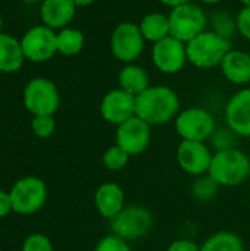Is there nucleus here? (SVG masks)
Returning <instances> with one entry per match:
<instances>
[{"label": "nucleus", "mask_w": 250, "mask_h": 251, "mask_svg": "<svg viewBox=\"0 0 250 251\" xmlns=\"http://www.w3.org/2000/svg\"><path fill=\"white\" fill-rule=\"evenodd\" d=\"M180 106V97L171 87L150 85L136 97V116L150 126H161L175 121Z\"/></svg>", "instance_id": "nucleus-1"}, {"label": "nucleus", "mask_w": 250, "mask_h": 251, "mask_svg": "<svg viewBox=\"0 0 250 251\" xmlns=\"http://www.w3.org/2000/svg\"><path fill=\"white\" fill-rule=\"evenodd\" d=\"M208 175L220 187H237L250 176V157L237 147L215 151Z\"/></svg>", "instance_id": "nucleus-2"}, {"label": "nucleus", "mask_w": 250, "mask_h": 251, "mask_svg": "<svg viewBox=\"0 0 250 251\" xmlns=\"http://www.w3.org/2000/svg\"><path fill=\"white\" fill-rule=\"evenodd\" d=\"M187 60L199 69L220 66L224 56L233 49L231 41L220 37L211 29L203 31L187 44Z\"/></svg>", "instance_id": "nucleus-3"}, {"label": "nucleus", "mask_w": 250, "mask_h": 251, "mask_svg": "<svg viewBox=\"0 0 250 251\" xmlns=\"http://www.w3.org/2000/svg\"><path fill=\"white\" fill-rule=\"evenodd\" d=\"M168 19L171 35L186 44L208 29L206 12L193 1L172 7L168 13Z\"/></svg>", "instance_id": "nucleus-4"}, {"label": "nucleus", "mask_w": 250, "mask_h": 251, "mask_svg": "<svg viewBox=\"0 0 250 251\" xmlns=\"http://www.w3.org/2000/svg\"><path fill=\"white\" fill-rule=\"evenodd\" d=\"M153 215L149 209L131 204L125 206L113 219H111L112 234L128 241H137L144 238L153 228Z\"/></svg>", "instance_id": "nucleus-5"}, {"label": "nucleus", "mask_w": 250, "mask_h": 251, "mask_svg": "<svg viewBox=\"0 0 250 251\" xmlns=\"http://www.w3.org/2000/svg\"><path fill=\"white\" fill-rule=\"evenodd\" d=\"M13 212L22 216L37 213L47 200L46 182L37 176H24L18 179L9 191Z\"/></svg>", "instance_id": "nucleus-6"}, {"label": "nucleus", "mask_w": 250, "mask_h": 251, "mask_svg": "<svg viewBox=\"0 0 250 251\" xmlns=\"http://www.w3.org/2000/svg\"><path fill=\"white\" fill-rule=\"evenodd\" d=\"M146 40L140 32L139 24L124 21L119 22L111 34V51L112 56L127 63H134L144 51Z\"/></svg>", "instance_id": "nucleus-7"}, {"label": "nucleus", "mask_w": 250, "mask_h": 251, "mask_svg": "<svg viewBox=\"0 0 250 251\" xmlns=\"http://www.w3.org/2000/svg\"><path fill=\"white\" fill-rule=\"evenodd\" d=\"M175 131L181 140L209 141L217 129L214 115L203 107H189L178 113L174 121Z\"/></svg>", "instance_id": "nucleus-8"}, {"label": "nucleus", "mask_w": 250, "mask_h": 251, "mask_svg": "<svg viewBox=\"0 0 250 251\" xmlns=\"http://www.w3.org/2000/svg\"><path fill=\"white\" fill-rule=\"evenodd\" d=\"M24 104L32 115H55L60 106V94L55 82L47 78L31 79L24 90Z\"/></svg>", "instance_id": "nucleus-9"}, {"label": "nucleus", "mask_w": 250, "mask_h": 251, "mask_svg": "<svg viewBox=\"0 0 250 251\" xmlns=\"http://www.w3.org/2000/svg\"><path fill=\"white\" fill-rule=\"evenodd\" d=\"M22 51L27 60L43 63L57 53L56 32L44 24L29 28L21 38Z\"/></svg>", "instance_id": "nucleus-10"}, {"label": "nucleus", "mask_w": 250, "mask_h": 251, "mask_svg": "<svg viewBox=\"0 0 250 251\" xmlns=\"http://www.w3.org/2000/svg\"><path fill=\"white\" fill-rule=\"evenodd\" d=\"M152 62L155 68L167 75L178 74L187 60V46L186 43L177 40L172 35H168L167 38L155 43L152 46Z\"/></svg>", "instance_id": "nucleus-11"}, {"label": "nucleus", "mask_w": 250, "mask_h": 251, "mask_svg": "<svg viewBox=\"0 0 250 251\" xmlns=\"http://www.w3.org/2000/svg\"><path fill=\"white\" fill-rule=\"evenodd\" d=\"M150 141L152 126L139 116H133L116 126L115 144L125 150L130 156H139L146 151L150 146Z\"/></svg>", "instance_id": "nucleus-12"}, {"label": "nucleus", "mask_w": 250, "mask_h": 251, "mask_svg": "<svg viewBox=\"0 0 250 251\" xmlns=\"http://www.w3.org/2000/svg\"><path fill=\"white\" fill-rule=\"evenodd\" d=\"M212 149L203 141L181 140L177 149L178 166L189 175L197 178L209 172L212 163Z\"/></svg>", "instance_id": "nucleus-13"}, {"label": "nucleus", "mask_w": 250, "mask_h": 251, "mask_svg": "<svg viewBox=\"0 0 250 251\" xmlns=\"http://www.w3.org/2000/svg\"><path fill=\"white\" fill-rule=\"evenodd\" d=\"M100 115L102 118L118 126L136 116V97L122 88H113L108 91L100 101Z\"/></svg>", "instance_id": "nucleus-14"}, {"label": "nucleus", "mask_w": 250, "mask_h": 251, "mask_svg": "<svg viewBox=\"0 0 250 251\" xmlns=\"http://www.w3.org/2000/svg\"><path fill=\"white\" fill-rule=\"evenodd\" d=\"M225 124L240 138H250V88L231 96L225 106Z\"/></svg>", "instance_id": "nucleus-15"}, {"label": "nucleus", "mask_w": 250, "mask_h": 251, "mask_svg": "<svg viewBox=\"0 0 250 251\" xmlns=\"http://www.w3.org/2000/svg\"><path fill=\"white\" fill-rule=\"evenodd\" d=\"M94 206L105 219H113L125 207V194L116 182H105L94 193Z\"/></svg>", "instance_id": "nucleus-16"}, {"label": "nucleus", "mask_w": 250, "mask_h": 251, "mask_svg": "<svg viewBox=\"0 0 250 251\" xmlns=\"http://www.w3.org/2000/svg\"><path fill=\"white\" fill-rule=\"evenodd\" d=\"M77 13V6L72 0H43L40 16L46 26L52 29L66 28Z\"/></svg>", "instance_id": "nucleus-17"}, {"label": "nucleus", "mask_w": 250, "mask_h": 251, "mask_svg": "<svg viewBox=\"0 0 250 251\" xmlns=\"http://www.w3.org/2000/svg\"><path fill=\"white\" fill-rule=\"evenodd\" d=\"M220 69L228 82L234 85H248L250 82L249 53L231 49L224 56Z\"/></svg>", "instance_id": "nucleus-18"}, {"label": "nucleus", "mask_w": 250, "mask_h": 251, "mask_svg": "<svg viewBox=\"0 0 250 251\" xmlns=\"http://www.w3.org/2000/svg\"><path fill=\"white\" fill-rule=\"evenodd\" d=\"M25 56L22 51L21 40L10 34L0 32V72L13 74L24 65Z\"/></svg>", "instance_id": "nucleus-19"}, {"label": "nucleus", "mask_w": 250, "mask_h": 251, "mask_svg": "<svg viewBox=\"0 0 250 251\" xmlns=\"http://www.w3.org/2000/svg\"><path fill=\"white\" fill-rule=\"evenodd\" d=\"M118 87L131 96L137 97L146 88L150 87V78L147 71L136 63H127L118 74Z\"/></svg>", "instance_id": "nucleus-20"}, {"label": "nucleus", "mask_w": 250, "mask_h": 251, "mask_svg": "<svg viewBox=\"0 0 250 251\" xmlns=\"http://www.w3.org/2000/svg\"><path fill=\"white\" fill-rule=\"evenodd\" d=\"M139 28H140V32L144 37V40L152 44L171 35L168 15H165L162 12L146 13L141 18V21L139 22Z\"/></svg>", "instance_id": "nucleus-21"}, {"label": "nucleus", "mask_w": 250, "mask_h": 251, "mask_svg": "<svg viewBox=\"0 0 250 251\" xmlns=\"http://www.w3.org/2000/svg\"><path fill=\"white\" fill-rule=\"evenodd\" d=\"M84 34L72 26H66L56 32V46L57 53L63 56H77L84 49Z\"/></svg>", "instance_id": "nucleus-22"}, {"label": "nucleus", "mask_w": 250, "mask_h": 251, "mask_svg": "<svg viewBox=\"0 0 250 251\" xmlns=\"http://www.w3.org/2000/svg\"><path fill=\"white\" fill-rule=\"evenodd\" d=\"M200 251H245V244L237 234L220 231L205 240Z\"/></svg>", "instance_id": "nucleus-23"}, {"label": "nucleus", "mask_w": 250, "mask_h": 251, "mask_svg": "<svg viewBox=\"0 0 250 251\" xmlns=\"http://www.w3.org/2000/svg\"><path fill=\"white\" fill-rule=\"evenodd\" d=\"M208 26L212 32L218 34L220 37L230 40L237 34V21L227 10H215L208 16Z\"/></svg>", "instance_id": "nucleus-24"}, {"label": "nucleus", "mask_w": 250, "mask_h": 251, "mask_svg": "<svg viewBox=\"0 0 250 251\" xmlns=\"http://www.w3.org/2000/svg\"><path fill=\"white\" fill-rule=\"evenodd\" d=\"M218 188L220 185L206 174V175L196 178V181L192 185V196L194 200L200 203H206V201H211L217 196Z\"/></svg>", "instance_id": "nucleus-25"}, {"label": "nucleus", "mask_w": 250, "mask_h": 251, "mask_svg": "<svg viewBox=\"0 0 250 251\" xmlns=\"http://www.w3.org/2000/svg\"><path fill=\"white\" fill-rule=\"evenodd\" d=\"M130 157H131V156H130L125 150H122L119 146L113 144L112 147H109V149L103 153V156H102V163H103V166H105L108 171H111V172H119V171H122V169L128 165Z\"/></svg>", "instance_id": "nucleus-26"}, {"label": "nucleus", "mask_w": 250, "mask_h": 251, "mask_svg": "<svg viewBox=\"0 0 250 251\" xmlns=\"http://www.w3.org/2000/svg\"><path fill=\"white\" fill-rule=\"evenodd\" d=\"M239 135L230 129L228 126H222V128H217L215 132L211 137V144L215 149V151H222V150H230V149H236L237 147V141H239Z\"/></svg>", "instance_id": "nucleus-27"}, {"label": "nucleus", "mask_w": 250, "mask_h": 251, "mask_svg": "<svg viewBox=\"0 0 250 251\" xmlns=\"http://www.w3.org/2000/svg\"><path fill=\"white\" fill-rule=\"evenodd\" d=\"M31 129L35 137L38 138H49L53 135L56 129V122L52 115H37L32 116Z\"/></svg>", "instance_id": "nucleus-28"}, {"label": "nucleus", "mask_w": 250, "mask_h": 251, "mask_svg": "<svg viewBox=\"0 0 250 251\" xmlns=\"http://www.w3.org/2000/svg\"><path fill=\"white\" fill-rule=\"evenodd\" d=\"M22 251H53V244L44 234H31L25 238Z\"/></svg>", "instance_id": "nucleus-29"}, {"label": "nucleus", "mask_w": 250, "mask_h": 251, "mask_svg": "<svg viewBox=\"0 0 250 251\" xmlns=\"http://www.w3.org/2000/svg\"><path fill=\"white\" fill-rule=\"evenodd\" d=\"M94 251H133L128 241L111 234L103 237L97 244Z\"/></svg>", "instance_id": "nucleus-30"}, {"label": "nucleus", "mask_w": 250, "mask_h": 251, "mask_svg": "<svg viewBox=\"0 0 250 251\" xmlns=\"http://www.w3.org/2000/svg\"><path fill=\"white\" fill-rule=\"evenodd\" d=\"M237 34H240L245 40L250 41V7H242L237 15Z\"/></svg>", "instance_id": "nucleus-31"}, {"label": "nucleus", "mask_w": 250, "mask_h": 251, "mask_svg": "<svg viewBox=\"0 0 250 251\" xmlns=\"http://www.w3.org/2000/svg\"><path fill=\"white\" fill-rule=\"evenodd\" d=\"M167 251H200V247L192 241V240H186V238H181V240H175L172 241Z\"/></svg>", "instance_id": "nucleus-32"}, {"label": "nucleus", "mask_w": 250, "mask_h": 251, "mask_svg": "<svg viewBox=\"0 0 250 251\" xmlns=\"http://www.w3.org/2000/svg\"><path fill=\"white\" fill-rule=\"evenodd\" d=\"M10 212H13L10 194H9V191L0 190V219L9 216Z\"/></svg>", "instance_id": "nucleus-33"}, {"label": "nucleus", "mask_w": 250, "mask_h": 251, "mask_svg": "<svg viewBox=\"0 0 250 251\" xmlns=\"http://www.w3.org/2000/svg\"><path fill=\"white\" fill-rule=\"evenodd\" d=\"M159 1H161L164 6L172 9V7H175V6H180V4H184V3H190V1H193V0H159Z\"/></svg>", "instance_id": "nucleus-34"}, {"label": "nucleus", "mask_w": 250, "mask_h": 251, "mask_svg": "<svg viewBox=\"0 0 250 251\" xmlns=\"http://www.w3.org/2000/svg\"><path fill=\"white\" fill-rule=\"evenodd\" d=\"M72 1L75 3L77 7H87V6L93 4L96 0H72Z\"/></svg>", "instance_id": "nucleus-35"}, {"label": "nucleus", "mask_w": 250, "mask_h": 251, "mask_svg": "<svg viewBox=\"0 0 250 251\" xmlns=\"http://www.w3.org/2000/svg\"><path fill=\"white\" fill-rule=\"evenodd\" d=\"M200 3H203V4H208V6H214V4H218V3H221L222 0H199Z\"/></svg>", "instance_id": "nucleus-36"}, {"label": "nucleus", "mask_w": 250, "mask_h": 251, "mask_svg": "<svg viewBox=\"0 0 250 251\" xmlns=\"http://www.w3.org/2000/svg\"><path fill=\"white\" fill-rule=\"evenodd\" d=\"M245 7H250V0H240Z\"/></svg>", "instance_id": "nucleus-37"}, {"label": "nucleus", "mask_w": 250, "mask_h": 251, "mask_svg": "<svg viewBox=\"0 0 250 251\" xmlns=\"http://www.w3.org/2000/svg\"><path fill=\"white\" fill-rule=\"evenodd\" d=\"M21 1H25V3H37L40 0H21Z\"/></svg>", "instance_id": "nucleus-38"}, {"label": "nucleus", "mask_w": 250, "mask_h": 251, "mask_svg": "<svg viewBox=\"0 0 250 251\" xmlns=\"http://www.w3.org/2000/svg\"><path fill=\"white\" fill-rule=\"evenodd\" d=\"M1 26H3V18H1V15H0V32H1Z\"/></svg>", "instance_id": "nucleus-39"}, {"label": "nucleus", "mask_w": 250, "mask_h": 251, "mask_svg": "<svg viewBox=\"0 0 250 251\" xmlns=\"http://www.w3.org/2000/svg\"><path fill=\"white\" fill-rule=\"evenodd\" d=\"M248 53H249V57H250V50H249V51H248Z\"/></svg>", "instance_id": "nucleus-40"}]
</instances>
